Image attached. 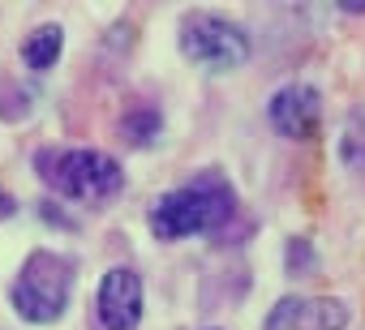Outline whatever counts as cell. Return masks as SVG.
Masks as SVG:
<instances>
[{"label":"cell","instance_id":"obj_12","mask_svg":"<svg viewBox=\"0 0 365 330\" xmlns=\"http://www.w3.org/2000/svg\"><path fill=\"white\" fill-rule=\"evenodd\" d=\"M18 215V202H14V193L9 189H0V219H14Z\"/></svg>","mask_w":365,"mask_h":330},{"label":"cell","instance_id":"obj_11","mask_svg":"<svg viewBox=\"0 0 365 330\" xmlns=\"http://www.w3.org/2000/svg\"><path fill=\"white\" fill-rule=\"evenodd\" d=\"M297 300H301V296H284V300L267 313L262 330H292V321H297Z\"/></svg>","mask_w":365,"mask_h":330},{"label":"cell","instance_id":"obj_4","mask_svg":"<svg viewBox=\"0 0 365 330\" xmlns=\"http://www.w3.org/2000/svg\"><path fill=\"white\" fill-rule=\"evenodd\" d=\"M180 52L211 73H232L250 60V35L224 14H190L180 22Z\"/></svg>","mask_w":365,"mask_h":330},{"label":"cell","instance_id":"obj_10","mask_svg":"<svg viewBox=\"0 0 365 330\" xmlns=\"http://www.w3.org/2000/svg\"><path fill=\"white\" fill-rule=\"evenodd\" d=\"M339 159L348 163L352 172H365V116H361V112H352V116H348V124H344Z\"/></svg>","mask_w":365,"mask_h":330},{"label":"cell","instance_id":"obj_7","mask_svg":"<svg viewBox=\"0 0 365 330\" xmlns=\"http://www.w3.org/2000/svg\"><path fill=\"white\" fill-rule=\"evenodd\" d=\"M348 326V304L335 296H301L297 300V321L292 330H344Z\"/></svg>","mask_w":365,"mask_h":330},{"label":"cell","instance_id":"obj_5","mask_svg":"<svg viewBox=\"0 0 365 330\" xmlns=\"http://www.w3.org/2000/svg\"><path fill=\"white\" fill-rule=\"evenodd\" d=\"M142 275L133 266H112L103 270L99 279V292H95V317L103 330H138L142 321Z\"/></svg>","mask_w":365,"mask_h":330},{"label":"cell","instance_id":"obj_3","mask_svg":"<svg viewBox=\"0 0 365 330\" xmlns=\"http://www.w3.org/2000/svg\"><path fill=\"white\" fill-rule=\"evenodd\" d=\"M69 292H73V266L52 253V249H35L22 266V275L14 279V309L22 321L31 326H52L61 321V313L69 309Z\"/></svg>","mask_w":365,"mask_h":330},{"label":"cell","instance_id":"obj_8","mask_svg":"<svg viewBox=\"0 0 365 330\" xmlns=\"http://www.w3.org/2000/svg\"><path fill=\"white\" fill-rule=\"evenodd\" d=\"M61 48H65V31H61L56 22L35 26V31L22 39V65L35 69V73H43V69H52V65L61 60Z\"/></svg>","mask_w":365,"mask_h":330},{"label":"cell","instance_id":"obj_6","mask_svg":"<svg viewBox=\"0 0 365 330\" xmlns=\"http://www.w3.org/2000/svg\"><path fill=\"white\" fill-rule=\"evenodd\" d=\"M318 112H322V107H318V90H314V86H284V90H275L271 103H267V120H271L284 137H292V142L314 137Z\"/></svg>","mask_w":365,"mask_h":330},{"label":"cell","instance_id":"obj_2","mask_svg":"<svg viewBox=\"0 0 365 330\" xmlns=\"http://www.w3.org/2000/svg\"><path fill=\"white\" fill-rule=\"evenodd\" d=\"M39 176L69 202H112L125 185L120 163L103 150H43Z\"/></svg>","mask_w":365,"mask_h":330},{"label":"cell","instance_id":"obj_9","mask_svg":"<svg viewBox=\"0 0 365 330\" xmlns=\"http://www.w3.org/2000/svg\"><path fill=\"white\" fill-rule=\"evenodd\" d=\"M120 137L129 142V146H155L159 137H163V116L155 112V107H146V103H138V107H129L125 116H120Z\"/></svg>","mask_w":365,"mask_h":330},{"label":"cell","instance_id":"obj_1","mask_svg":"<svg viewBox=\"0 0 365 330\" xmlns=\"http://www.w3.org/2000/svg\"><path fill=\"white\" fill-rule=\"evenodd\" d=\"M237 211L232 189L220 176H198L190 185H180L172 193H163L150 206V232L159 240H185L198 232H220Z\"/></svg>","mask_w":365,"mask_h":330}]
</instances>
